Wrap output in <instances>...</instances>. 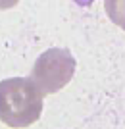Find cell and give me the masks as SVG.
<instances>
[{
	"label": "cell",
	"mask_w": 125,
	"mask_h": 129,
	"mask_svg": "<svg viewBox=\"0 0 125 129\" xmlns=\"http://www.w3.org/2000/svg\"><path fill=\"white\" fill-rule=\"evenodd\" d=\"M104 10L110 21H114L125 31V0H104Z\"/></svg>",
	"instance_id": "cell-3"
},
{
	"label": "cell",
	"mask_w": 125,
	"mask_h": 129,
	"mask_svg": "<svg viewBox=\"0 0 125 129\" xmlns=\"http://www.w3.org/2000/svg\"><path fill=\"white\" fill-rule=\"evenodd\" d=\"M19 0H0V10H10L14 6H17Z\"/></svg>",
	"instance_id": "cell-4"
},
{
	"label": "cell",
	"mask_w": 125,
	"mask_h": 129,
	"mask_svg": "<svg viewBox=\"0 0 125 129\" xmlns=\"http://www.w3.org/2000/svg\"><path fill=\"white\" fill-rule=\"evenodd\" d=\"M44 94L29 77L0 81V121L8 127H29L43 114Z\"/></svg>",
	"instance_id": "cell-1"
},
{
	"label": "cell",
	"mask_w": 125,
	"mask_h": 129,
	"mask_svg": "<svg viewBox=\"0 0 125 129\" xmlns=\"http://www.w3.org/2000/svg\"><path fill=\"white\" fill-rule=\"evenodd\" d=\"M75 68L77 62L69 50L48 48L35 60L29 79L37 85L43 94H54L71 81Z\"/></svg>",
	"instance_id": "cell-2"
}]
</instances>
